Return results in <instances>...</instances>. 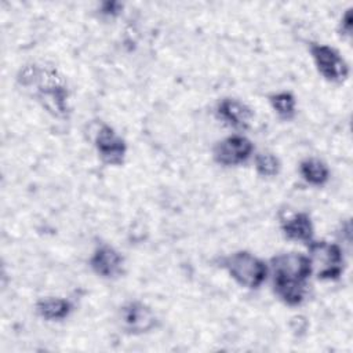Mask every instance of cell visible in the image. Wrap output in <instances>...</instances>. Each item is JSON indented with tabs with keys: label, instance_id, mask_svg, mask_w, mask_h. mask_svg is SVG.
I'll list each match as a JSON object with an SVG mask.
<instances>
[{
	"label": "cell",
	"instance_id": "1",
	"mask_svg": "<svg viewBox=\"0 0 353 353\" xmlns=\"http://www.w3.org/2000/svg\"><path fill=\"white\" fill-rule=\"evenodd\" d=\"M269 270L273 291L281 302L288 306H298L305 301L307 281L313 274L307 255L299 252L279 254L270 259Z\"/></svg>",
	"mask_w": 353,
	"mask_h": 353
},
{
	"label": "cell",
	"instance_id": "2",
	"mask_svg": "<svg viewBox=\"0 0 353 353\" xmlns=\"http://www.w3.org/2000/svg\"><path fill=\"white\" fill-rule=\"evenodd\" d=\"M229 276L241 287L256 290L268 279L269 266L248 251H237L222 261Z\"/></svg>",
	"mask_w": 353,
	"mask_h": 353
},
{
	"label": "cell",
	"instance_id": "3",
	"mask_svg": "<svg viewBox=\"0 0 353 353\" xmlns=\"http://www.w3.org/2000/svg\"><path fill=\"white\" fill-rule=\"evenodd\" d=\"M312 273L319 280H338L343 272V251L335 243L312 240L307 243Z\"/></svg>",
	"mask_w": 353,
	"mask_h": 353
},
{
	"label": "cell",
	"instance_id": "4",
	"mask_svg": "<svg viewBox=\"0 0 353 353\" xmlns=\"http://www.w3.org/2000/svg\"><path fill=\"white\" fill-rule=\"evenodd\" d=\"M309 51L319 73L327 81L342 83L347 77L349 66L335 48L327 44L310 43Z\"/></svg>",
	"mask_w": 353,
	"mask_h": 353
},
{
	"label": "cell",
	"instance_id": "5",
	"mask_svg": "<svg viewBox=\"0 0 353 353\" xmlns=\"http://www.w3.org/2000/svg\"><path fill=\"white\" fill-rule=\"evenodd\" d=\"M252 142L247 137L234 134L215 143L212 157L221 165L233 167L245 163L252 156Z\"/></svg>",
	"mask_w": 353,
	"mask_h": 353
},
{
	"label": "cell",
	"instance_id": "6",
	"mask_svg": "<svg viewBox=\"0 0 353 353\" xmlns=\"http://www.w3.org/2000/svg\"><path fill=\"white\" fill-rule=\"evenodd\" d=\"M123 330L128 334L139 335L152 331L157 324V317L152 307L139 301L127 302L120 310Z\"/></svg>",
	"mask_w": 353,
	"mask_h": 353
},
{
	"label": "cell",
	"instance_id": "7",
	"mask_svg": "<svg viewBox=\"0 0 353 353\" xmlns=\"http://www.w3.org/2000/svg\"><path fill=\"white\" fill-rule=\"evenodd\" d=\"M94 143L103 163L109 165L123 164L127 153V145L124 139L117 135V132L110 125L101 124V127L95 132Z\"/></svg>",
	"mask_w": 353,
	"mask_h": 353
},
{
	"label": "cell",
	"instance_id": "8",
	"mask_svg": "<svg viewBox=\"0 0 353 353\" xmlns=\"http://www.w3.org/2000/svg\"><path fill=\"white\" fill-rule=\"evenodd\" d=\"M90 266L95 274L103 279H116L123 274L124 258L112 245L102 244L92 252L90 258Z\"/></svg>",
	"mask_w": 353,
	"mask_h": 353
},
{
	"label": "cell",
	"instance_id": "9",
	"mask_svg": "<svg viewBox=\"0 0 353 353\" xmlns=\"http://www.w3.org/2000/svg\"><path fill=\"white\" fill-rule=\"evenodd\" d=\"M218 117L228 125L239 130H244L252 120V110L250 106L234 98H225L216 106Z\"/></svg>",
	"mask_w": 353,
	"mask_h": 353
},
{
	"label": "cell",
	"instance_id": "10",
	"mask_svg": "<svg viewBox=\"0 0 353 353\" xmlns=\"http://www.w3.org/2000/svg\"><path fill=\"white\" fill-rule=\"evenodd\" d=\"M281 230L287 239L307 244L313 240L314 228L307 214L296 212L281 222Z\"/></svg>",
	"mask_w": 353,
	"mask_h": 353
},
{
	"label": "cell",
	"instance_id": "11",
	"mask_svg": "<svg viewBox=\"0 0 353 353\" xmlns=\"http://www.w3.org/2000/svg\"><path fill=\"white\" fill-rule=\"evenodd\" d=\"M72 310H73V305L70 303V301L65 298L50 296V298H43L36 303L37 314L41 319L48 321H61L69 317Z\"/></svg>",
	"mask_w": 353,
	"mask_h": 353
},
{
	"label": "cell",
	"instance_id": "12",
	"mask_svg": "<svg viewBox=\"0 0 353 353\" xmlns=\"http://www.w3.org/2000/svg\"><path fill=\"white\" fill-rule=\"evenodd\" d=\"M299 172L302 178L314 186H323L330 179V170L327 164L316 157H307L301 161Z\"/></svg>",
	"mask_w": 353,
	"mask_h": 353
},
{
	"label": "cell",
	"instance_id": "13",
	"mask_svg": "<svg viewBox=\"0 0 353 353\" xmlns=\"http://www.w3.org/2000/svg\"><path fill=\"white\" fill-rule=\"evenodd\" d=\"M269 102L280 119L291 120L295 117L296 101L291 92L281 91V92L272 94L269 97Z\"/></svg>",
	"mask_w": 353,
	"mask_h": 353
},
{
	"label": "cell",
	"instance_id": "14",
	"mask_svg": "<svg viewBox=\"0 0 353 353\" xmlns=\"http://www.w3.org/2000/svg\"><path fill=\"white\" fill-rule=\"evenodd\" d=\"M254 167L261 176L272 178L280 172L281 164L276 154L270 152H261V153H256L254 157Z\"/></svg>",
	"mask_w": 353,
	"mask_h": 353
},
{
	"label": "cell",
	"instance_id": "15",
	"mask_svg": "<svg viewBox=\"0 0 353 353\" xmlns=\"http://www.w3.org/2000/svg\"><path fill=\"white\" fill-rule=\"evenodd\" d=\"M339 34L343 37H350V34H352V8L346 10L341 18Z\"/></svg>",
	"mask_w": 353,
	"mask_h": 353
},
{
	"label": "cell",
	"instance_id": "16",
	"mask_svg": "<svg viewBox=\"0 0 353 353\" xmlns=\"http://www.w3.org/2000/svg\"><path fill=\"white\" fill-rule=\"evenodd\" d=\"M121 8L123 6L117 1H106V3H102L101 6V14L108 17H114L121 11Z\"/></svg>",
	"mask_w": 353,
	"mask_h": 353
}]
</instances>
